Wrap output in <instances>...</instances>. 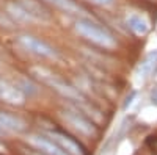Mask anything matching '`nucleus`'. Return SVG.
Masks as SVG:
<instances>
[{
  "label": "nucleus",
  "instance_id": "nucleus-1",
  "mask_svg": "<svg viewBox=\"0 0 157 155\" xmlns=\"http://www.w3.org/2000/svg\"><path fill=\"white\" fill-rule=\"evenodd\" d=\"M32 74L36 77L39 82H43L44 85L50 86L55 93H58L60 96H63L64 99L68 100H72L74 103H78V102H83V96L82 93L78 91L77 88L71 86L69 83H66L64 80H61L57 74H54L52 71L46 69V68H41V66H33L32 68Z\"/></svg>",
  "mask_w": 157,
  "mask_h": 155
},
{
  "label": "nucleus",
  "instance_id": "nucleus-2",
  "mask_svg": "<svg viewBox=\"0 0 157 155\" xmlns=\"http://www.w3.org/2000/svg\"><path fill=\"white\" fill-rule=\"evenodd\" d=\"M75 31L80 35L82 38H85L86 41L96 44L98 47H102V49H107V50H112L116 47V41L115 38L105 30L99 27L98 24L91 22L90 19H78L75 22Z\"/></svg>",
  "mask_w": 157,
  "mask_h": 155
},
{
  "label": "nucleus",
  "instance_id": "nucleus-3",
  "mask_svg": "<svg viewBox=\"0 0 157 155\" xmlns=\"http://www.w3.org/2000/svg\"><path fill=\"white\" fill-rule=\"evenodd\" d=\"M61 119L66 122L71 128H74L75 132L82 133L85 136H94L96 135V127L91 122L86 116L77 108H66L60 113Z\"/></svg>",
  "mask_w": 157,
  "mask_h": 155
},
{
  "label": "nucleus",
  "instance_id": "nucleus-4",
  "mask_svg": "<svg viewBox=\"0 0 157 155\" xmlns=\"http://www.w3.org/2000/svg\"><path fill=\"white\" fill-rule=\"evenodd\" d=\"M17 42L22 49H25L27 52L38 57H43V58H49V60H55L57 58V52L55 49L49 46L46 41L43 39H38L36 36L32 35H21L17 38Z\"/></svg>",
  "mask_w": 157,
  "mask_h": 155
},
{
  "label": "nucleus",
  "instance_id": "nucleus-5",
  "mask_svg": "<svg viewBox=\"0 0 157 155\" xmlns=\"http://www.w3.org/2000/svg\"><path fill=\"white\" fill-rule=\"evenodd\" d=\"M27 143L39 150L44 155H69L68 152H64L57 143H54L49 136L44 135H29L27 136Z\"/></svg>",
  "mask_w": 157,
  "mask_h": 155
},
{
  "label": "nucleus",
  "instance_id": "nucleus-6",
  "mask_svg": "<svg viewBox=\"0 0 157 155\" xmlns=\"http://www.w3.org/2000/svg\"><path fill=\"white\" fill-rule=\"evenodd\" d=\"M0 100L10 105H22L25 102V94L14 83L0 79Z\"/></svg>",
  "mask_w": 157,
  "mask_h": 155
},
{
  "label": "nucleus",
  "instance_id": "nucleus-7",
  "mask_svg": "<svg viewBox=\"0 0 157 155\" xmlns=\"http://www.w3.org/2000/svg\"><path fill=\"white\" fill-rule=\"evenodd\" d=\"M17 3L29 13V16L33 19L36 24H49L50 22V14L47 9L38 2V0H17Z\"/></svg>",
  "mask_w": 157,
  "mask_h": 155
},
{
  "label": "nucleus",
  "instance_id": "nucleus-8",
  "mask_svg": "<svg viewBox=\"0 0 157 155\" xmlns=\"http://www.w3.org/2000/svg\"><path fill=\"white\" fill-rule=\"evenodd\" d=\"M0 128H2V132L8 133H22L27 128V124L16 114L0 111Z\"/></svg>",
  "mask_w": 157,
  "mask_h": 155
},
{
  "label": "nucleus",
  "instance_id": "nucleus-9",
  "mask_svg": "<svg viewBox=\"0 0 157 155\" xmlns=\"http://www.w3.org/2000/svg\"><path fill=\"white\" fill-rule=\"evenodd\" d=\"M46 136H49L54 143H57L64 152H68L69 155H85L83 149L78 146L72 138H69L66 135H63L60 132H47Z\"/></svg>",
  "mask_w": 157,
  "mask_h": 155
},
{
  "label": "nucleus",
  "instance_id": "nucleus-10",
  "mask_svg": "<svg viewBox=\"0 0 157 155\" xmlns=\"http://www.w3.org/2000/svg\"><path fill=\"white\" fill-rule=\"evenodd\" d=\"M46 3L52 5V6H55L57 9L63 11V13H66V14H74V16H86V13L85 9L75 3L74 0H44Z\"/></svg>",
  "mask_w": 157,
  "mask_h": 155
},
{
  "label": "nucleus",
  "instance_id": "nucleus-11",
  "mask_svg": "<svg viewBox=\"0 0 157 155\" xmlns=\"http://www.w3.org/2000/svg\"><path fill=\"white\" fill-rule=\"evenodd\" d=\"M126 24H127V27L132 30L135 35H138V36H143V35H146L149 31V22H148V19L140 16V14H137V13H130V14H127Z\"/></svg>",
  "mask_w": 157,
  "mask_h": 155
},
{
  "label": "nucleus",
  "instance_id": "nucleus-12",
  "mask_svg": "<svg viewBox=\"0 0 157 155\" xmlns=\"http://www.w3.org/2000/svg\"><path fill=\"white\" fill-rule=\"evenodd\" d=\"M6 14L19 24H35L33 19L29 16V13L25 11L17 2H10L6 5Z\"/></svg>",
  "mask_w": 157,
  "mask_h": 155
},
{
  "label": "nucleus",
  "instance_id": "nucleus-13",
  "mask_svg": "<svg viewBox=\"0 0 157 155\" xmlns=\"http://www.w3.org/2000/svg\"><path fill=\"white\" fill-rule=\"evenodd\" d=\"M91 3H94L98 6H104V8H107V6H112L115 0H90Z\"/></svg>",
  "mask_w": 157,
  "mask_h": 155
},
{
  "label": "nucleus",
  "instance_id": "nucleus-14",
  "mask_svg": "<svg viewBox=\"0 0 157 155\" xmlns=\"http://www.w3.org/2000/svg\"><path fill=\"white\" fill-rule=\"evenodd\" d=\"M6 152V147H5V144L3 143H0V153H5Z\"/></svg>",
  "mask_w": 157,
  "mask_h": 155
},
{
  "label": "nucleus",
  "instance_id": "nucleus-15",
  "mask_svg": "<svg viewBox=\"0 0 157 155\" xmlns=\"http://www.w3.org/2000/svg\"><path fill=\"white\" fill-rule=\"evenodd\" d=\"M2 133H3V132H2V128H0V135H2Z\"/></svg>",
  "mask_w": 157,
  "mask_h": 155
},
{
  "label": "nucleus",
  "instance_id": "nucleus-16",
  "mask_svg": "<svg viewBox=\"0 0 157 155\" xmlns=\"http://www.w3.org/2000/svg\"><path fill=\"white\" fill-rule=\"evenodd\" d=\"M32 155H39V153H32Z\"/></svg>",
  "mask_w": 157,
  "mask_h": 155
}]
</instances>
